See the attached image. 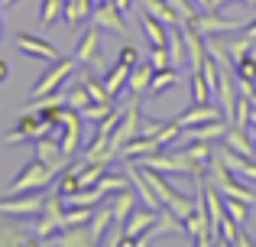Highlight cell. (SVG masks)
Here are the masks:
<instances>
[{"instance_id": "cell-1", "label": "cell", "mask_w": 256, "mask_h": 247, "mask_svg": "<svg viewBox=\"0 0 256 247\" xmlns=\"http://www.w3.org/2000/svg\"><path fill=\"white\" fill-rule=\"evenodd\" d=\"M56 176H58V172H52L46 163L30 159V163L23 166V172L13 179V185L6 189V195H20V192H39V189H46V185H52V179H56Z\"/></svg>"}, {"instance_id": "cell-2", "label": "cell", "mask_w": 256, "mask_h": 247, "mask_svg": "<svg viewBox=\"0 0 256 247\" xmlns=\"http://www.w3.org/2000/svg\"><path fill=\"white\" fill-rule=\"evenodd\" d=\"M140 121H143V114H140V101H136V95H133V101L126 104L120 124L114 127V133H110V150H107V153H110V159L120 156L124 143H130L133 137H140Z\"/></svg>"}, {"instance_id": "cell-3", "label": "cell", "mask_w": 256, "mask_h": 247, "mask_svg": "<svg viewBox=\"0 0 256 247\" xmlns=\"http://www.w3.org/2000/svg\"><path fill=\"white\" fill-rule=\"evenodd\" d=\"M75 65H78L75 59H56V62H52V69L46 72V75L39 78L36 85H32L30 101H36V98H46V95H52V91H58V88H62V82H68V78H72Z\"/></svg>"}, {"instance_id": "cell-4", "label": "cell", "mask_w": 256, "mask_h": 247, "mask_svg": "<svg viewBox=\"0 0 256 247\" xmlns=\"http://www.w3.org/2000/svg\"><path fill=\"white\" fill-rule=\"evenodd\" d=\"M58 127H62V137H58V143H62V153L72 159L78 150H82V127H84L82 111H75V108H62Z\"/></svg>"}, {"instance_id": "cell-5", "label": "cell", "mask_w": 256, "mask_h": 247, "mask_svg": "<svg viewBox=\"0 0 256 247\" xmlns=\"http://www.w3.org/2000/svg\"><path fill=\"white\" fill-rule=\"evenodd\" d=\"M46 205L42 192H20V195H6L0 198V215L10 218H26V215H39Z\"/></svg>"}, {"instance_id": "cell-6", "label": "cell", "mask_w": 256, "mask_h": 247, "mask_svg": "<svg viewBox=\"0 0 256 247\" xmlns=\"http://www.w3.org/2000/svg\"><path fill=\"white\" fill-rule=\"evenodd\" d=\"M192 30L201 33V36H218V33H227V36H230V33L244 30V23H240V20H224L220 10H201L198 17H194Z\"/></svg>"}, {"instance_id": "cell-7", "label": "cell", "mask_w": 256, "mask_h": 247, "mask_svg": "<svg viewBox=\"0 0 256 247\" xmlns=\"http://www.w3.org/2000/svg\"><path fill=\"white\" fill-rule=\"evenodd\" d=\"M91 23L98 26V30H107V33H114V36H124V33H126L124 10H117V4H114V0H100V4L94 7V13H91Z\"/></svg>"}, {"instance_id": "cell-8", "label": "cell", "mask_w": 256, "mask_h": 247, "mask_svg": "<svg viewBox=\"0 0 256 247\" xmlns=\"http://www.w3.org/2000/svg\"><path fill=\"white\" fill-rule=\"evenodd\" d=\"M75 62L78 65H91V69H100V65H104V59H100V30L94 23H91V30H84V36L78 39Z\"/></svg>"}, {"instance_id": "cell-9", "label": "cell", "mask_w": 256, "mask_h": 247, "mask_svg": "<svg viewBox=\"0 0 256 247\" xmlns=\"http://www.w3.org/2000/svg\"><path fill=\"white\" fill-rule=\"evenodd\" d=\"M49 133V124H42V117L36 114V111H30V114H23L20 117V124H16V130L13 133H6V143H26V140H32L36 143L39 137H46Z\"/></svg>"}, {"instance_id": "cell-10", "label": "cell", "mask_w": 256, "mask_h": 247, "mask_svg": "<svg viewBox=\"0 0 256 247\" xmlns=\"http://www.w3.org/2000/svg\"><path fill=\"white\" fill-rule=\"evenodd\" d=\"M36 159H39V163H46L52 172H62L65 163H68V156L62 153V143H58V137H52V133H46V137L36 140Z\"/></svg>"}, {"instance_id": "cell-11", "label": "cell", "mask_w": 256, "mask_h": 247, "mask_svg": "<svg viewBox=\"0 0 256 247\" xmlns=\"http://www.w3.org/2000/svg\"><path fill=\"white\" fill-rule=\"evenodd\" d=\"M16 46L26 52V56H32V59H46V62H56V59H62V56H58V49L49 43V39L32 36V33H16Z\"/></svg>"}, {"instance_id": "cell-12", "label": "cell", "mask_w": 256, "mask_h": 247, "mask_svg": "<svg viewBox=\"0 0 256 247\" xmlns=\"http://www.w3.org/2000/svg\"><path fill=\"white\" fill-rule=\"evenodd\" d=\"M126 176H130V185L136 189V195L143 198V205H146V208H152V211H159V208H162V202L156 198L152 185L146 182V176H143V169H140V163H136V159H126Z\"/></svg>"}, {"instance_id": "cell-13", "label": "cell", "mask_w": 256, "mask_h": 247, "mask_svg": "<svg viewBox=\"0 0 256 247\" xmlns=\"http://www.w3.org/2000/svg\"><path fill=\"white\" fill-rule=\"evenodd\" d=\"M156 215H159V211H152V208H146V211H130V218H126V224H124V241H120V244L133 247L140 234H146V231L152 228Z\"/></svg>"}, {"instance_id": "cell-14", "label": "cell", "mask_w": 256, "mask_h": 247, "mask_svg": "<svg viewBox=\"0 0 256 247\" xmlns=\"http://www.w3.org/2000/svg\"><path fill=\"white\" fill-rule=\"evenodd\" d=\"M227 124L224 117L220 121H204V124H194V127H188V130H182V137H188V140H204V143H214V140H224V133H227Z\"/></svg>"}, {"instance_id": "cell-15", "label": "cell", "mask_w": 256, "mask_h": 247, "mask_svg": "<svg viewBox=\"0 0 256 247\" xmlns=\"http://www.w3.org/2000/svg\"><path fill=\"white\" fill-rule=\"evenodd\" d=\"M46 244H56V247H91L94 237H91V231H88V224H75V228H62Z\"/></svg>"}, {"instance_id": "cell-16", "label": "cell", "mask_w": 256, "mask_h": 247, "mask_svg": "<svg viewBox=\"0 0 256 247\" xmlns=\"http://www.w3.org/2000/svg\"><path fill=\"white\" fill-rule=\"evenodd\" d=\"M220 108H214V104H194V108H188L185 114H178L175 121H178L182 130H188V127H194V124H204V121H220Z\"/></svg>"}, {"instance_id": "cell-17", "label": "cell", "mask_w": 256, "mask_h": 247, "mask_svg": "<svg viewBox=\"0 0 256 247\" xmlns=\"http://www.w3.org/2000/svg\"><path fill=\"white\" fill-rule=\"evenodd\" d=\"M224 146L230 153H240V156H250L256 159V150H253V137H250V130H240V127H227V133H224Z\"/></svg>"}, {"instance_id": "cell-18", "label": "cell", "mask_w": 256, "mask_h": 247, "mask_svg": "<svg viewBox=\"0 0 256 247\" xmlns=\"http://www.w3.org/2000/svg\"><path fill=\"white\" fill-rule=\"evenodd\" d=\"M152 62L150 59H140L136 65L130 69V82H126V88H130V95H143V91H150V82H152Z\"/></svg>"}, {"instance_id": "cell-19", "label": "cell", "mask_w": 256, "mask_h": 247, "mask_svg": "<svg viewBox=\"0 0 256 247\" xmlns=\"http://www.w3.org/2000/svg\"><path fill=\"white\" fill-rule=\"evenodd\" d=\"M162 146H159V140L156 137H133L130 143H124V150H120V156L124 159H140V156H150V153H159Z\"/></svg>"}, {"instance_id": "cell-20", "label": "cell", "mask_w": 256, "mask_h": 247, "mask_svg": "<svg viewBox=\"0 0 256 247\" xmlns=\"http://www.w3.org/2000/svg\"><path fill=\"white\" fill-rule=\"evenodd\" d=\"M91 13H94V4L91 0H65V23L72 26V30H78V26L84 23V20H91Z\"/></svg>"}, {"instance_id": "cell-21", "label": "cell", "mask_w": 256, "mask_h": 247, "mask_svg": "<svg viewBox=\"0 0 256 247\" xmlns=\"http://www.w3.org/2000/svg\"><path fill=\"white\" fill-rule=\"evenodd\" d=\"M140 23H143V33H146V39H150L152 46H166V43H169V26H166L162 20H156L152 13H146V10H143Z\"/></svg>"}, {"instance_id": "cell-22", "label": "cell", "mask_w": 256, "mask_h": 247, "mask_svg": "<svg viewBox=\"0 0 256 247\" xmlns=\"http://www.w3.org/2000/svg\"><path fill=\"white\" fill-rule=\"evenodd\" d=\"M126 82H130V65H126V62H117V65H114V69L104 75V88H107V95L117 98L120 91L126 88Z\"/></svg>"}, {"instance_id": "cell-23", "label": "cell", "mask_w": 256, "mask_h": 247, "mask_svg": "<svg viewBox=\"0 0 256 247\" xmlns=\"http://www.w3.org/2000/svg\"><path fill=\"white\" fill-rule=\"evenodd\" d=\"M169 56H172V65L178 69V65L188 62V52H185V33H182V23H172L169 26Z\"/></svg>"}, {"instance_id": "cell-24", "label": "cell", "mask_w": 256, "mask_h": 247, "mask_svg": "<svg viewBox=\"0 0 256 247\" xmlns=\"http://www.w3.org/2000/svg\"><path fill=\"white\" fill-rule=\"evenodd\" d=\"M32 247V244H39L36 241V234L32 231H26V228H10V224H4L0 228V247Z\"/></svg>"}, {"instance_id": "cell-25", "label": "cell", "mask_w": 256, "mask_h": 247, "mask_svg": "<svg viewBox=\"0 0 256 247\" xmlns=\"http://www.w3.org/2000/svg\"><path fill=\"white\" fill-rule=\"evenodd\" d=\"M172 85H178V69H175V65L156 69L152 72V82H150V95H162V91L172 88Z\"/></svg>"}, {"instance_id": "cell-26", "label": "cell", "mask_w": 256, "mask_h": 247, "mask_svg": "<svg viewBox=\"0 0 256 247\" xmlns=\"http://www.w3.org/2000/svg\"><path fill=\"white\" fill-rule=\"evenodd\" d=\"M110 221H114V208H98V211L91 215V221H88V231H91L94 244L104 241V234H107V228H110Z\"/></svg>"}, {"instance_id": "cell-27", "label": "cell", "mask_w": 256, "mask_h": 247, "mask_svg": "<svg viewBox=\"0 0 256 247\" xmlns=\"http://www.w3.org/2000/svg\"><path fill=\"white\" fill-rule=\"evenodd\" d=\"M220 205H224V211L240 224V228H246V221H250V202H240V198L220 195Z\"/></svg>"}, {"instance_id": "cell-28", "label": "cell", "mask_w": 256, "mask_h": 247, "mask_svg": "<svg viewBox=\"0 0 256 247\" xmlns=\"http://www.w3.org/2000/svg\"><path fill=\"white\" fill-rule=\"evenodd\" d=\"M78 189H82V179H78V166H72V169H65L62 176H58L56 192H58L62 198H68V195H75Z\"/></svg>"}, {"instance_id": "cell-29", "label": "cell", "mask_w": 256, "mask_h": 247, "mask_svg": "<svg viewBox=\"0 0 256 247\" xmlns=\"http://www.w3.org/2000/svg\"><path fill=\"white\" fill-rule=\"evenodd\" d=\"M82 85L88 88V95H91V101H98V104H110V101H114V98L107 95V88H104V78L82 75Z\"/></svg>"}, {"instance_id": "cell-30", "label": "cell", "mask_w": 256, "mask_h": 247, "mask_svg": "<svg viewBox=\"0 0 256 247\" xmlns=\"http://www.w3.org/2000/svg\"><path fill=\"white\" fill-rule=\"evenodd\" d=\"M65 13V0H42L39 7V26H52Z\"/></svg>"}, {"instance_id": "cell-31", "label": "cell", "mask_w": 256, "mask_h": 247, "mask_svg": "<svg viewBox=\"0 0 256 247\" xmlns=\"http://www.w3.org/2000/svg\"><path fill=\"white\" fill-rule=\"evenodd\" d=\"M169 7L175 10V17H178V23H185V26H192L194 23V17H198V7H194V0H169Z\"/></svg>"}, {"instance_id": "cell-32", "label": "cell", "mask_w": 256, "mask_h": 247, "mask_svg": "<svg viewBox=\"0 0 256 247\" xmlns=\"http://www.w3.org/2000/svg\"><path fill=\"white\" fill-rule=\"evenodd\" d=\"M88 104H91V95H88V88L82 82L75 85V88H68L65 91V108H75V111H84Z\"/></svg>"}, {"instance_id": "cell-33", "label": "cell", "mask_w": 256, "mask_h": 247, "mask_svg": "<svg viewBox=\"0 0 256 247\" xmlns=\"http://www.w3.org/2000/svg\"><path fill=\"white\" fill-rule=\"evenodd\" d=\"M234 69H237V75L244 78V82H256V56H253V49L244 52V56L234 62Z\"/></svg>"}, {"instance_id": "cell-34", "label": "cell", "mask_w": 256, "mask_h": 247, "mask_svg": "<svg viewBox=\"0 0 256 247\" xmlns=\"http://www.w3.org/2000/svg\"><path fill=\"white\" fill-rule=\"evenodd\" d=\"M208 98H211V85L204 82L201 72H192V101L194 104H204Z\"/></svg>"}, {"instance_id": "cell-35", "label": "cell", "mask_w": 256, "mask_h": 247, "mask_svg": "<svg viewBox=\"0 0 256 247\" xmlns=\"http://www.w3.org/2000/svg\"><path fill=\"white\" fill-rule=\"evenodd\" d=\"M110 111H114V101H110V104H98V101H91V104H88V108L82 111V117H84V121H91V124H100L107 114H110Z\"/></svg>"}, {"instance_id": "cell-36", "label": "cell", "mask_w": 256, "mask_h": 247, "mask_svg": "<svg viewBox=\"0 0 256 247\" xmlns=\"http://www.w3.org/2000/svg\"><path fill=\"white\" fill-rule=\"evenodd\" d=\"M150 62H152V69H166V65H172L169 46H152V49H150Z\"/></svg>"}, {"instance_id": "cell-37", "label": "cell", "mask_w": 256, "mask_h": 247, "mask_svg": "<svg viewBox=\"0 0 256 247\" xmlns=\"http://www.w3.org/2000/svg\"><path fill=\"white\" fill-rule=\"evenodd\" d=\"M162 127H166V121H150V117H143V121H140V133H143V137H156Z\"/></svg>"}, {"instance_id": "cell-38", "label": "cell", "mask_w": 256, "mask_h": 247, "mask_svg": "<svg viewBox=\"0 0 256 247\" xmlns=\"http://www.w3.org/2000/svg\"><path fill=\"white\" fill-rule=\"evenodd\" d=\"M117 62H126V65L133 69V65L140 62V49H136V46H124V49H120V59H117Z\"/></svg>"}, {"instance_id": "cell-39", "label": "cell", "mask_w": 256, "mask_h": 247, "mask_svg": "<svg viewBox=\"0 0 256 247\" xmlns=\"http://www.w3.org/2000/svg\"><path fill=\"white\" fill-rule=\"evenodd\" d=\"M244 36L256 43V20H250V23H244Z\"/></svg>"}, {"instance_id": "cell-40", "label": "cell", "mask_w": 256, "mask_h": 247, "mask_svg": "<svg viewBox=\"0 0 256 247\" xmlns=\"http://www.w3.org/2000/svg\"><path fill=\"white\" fill-rule=\"evenodd\" d=\"M10 78V65H6V59H0V85Z\"/></svg>"}, {"instance_id": "cell-41", "label": "cell", "mask_w": 256, "mask_h": 247, "mask_svg": "<svg viewBox=\"0 0 256 247\" xmlns=\"http://www.w3.org/2000/svg\"><path fill=\"white\" fill-rule=\"evenodd\" d=\"M114 4H117V10H124V13H126V10L133 7V0H114Z\"/></svg>"}, {"instance_id": "cell-42", "label": "cell", "mask_w": 256, "mask_h": 247, "mask_svg": "<svg viewBox=\"0 0 256 247\" xmlns=\"http://www.w3.org/2000/svg\"><path fill=\"white\" fill-rule=\"evenodd\" d=\"M194 7L198 10H211V0H194Z\"/></svg>"}, {"instance_id": "cell-43", "label": "cell", "mask_w": 256, "mask_h": 247, "mask_svg": "<svg viewBox=\"0 0 256 247\" xmlns=\"http://www.w3.org/2000/svg\"><path fill=\"white\" fill-rule=\"evenodd\" d=\"M13 4H16V0H0V10H10Z\"/></svg>"}, {"instance_id": "cell-44", "label": "cell", "mask_w": 256, "mask_h": 247, "mask_svg": "<svg viewBox=\"0 0 256 247\" xmlns=\"http://www.w3.org/2000/svg\"><path fill=\"white\" fill-rule=\"evenodd\" d=\"M224 4H227V0H211V10H220Z\"/></svg>"}, {"instance_id": "cell-45", "label": "cell", "mask_w": 256, "mask_h": 247, "mask_svg": "<svg viewBox=\"0 0 256 247\" xmlns=\"http://www.w3.org/2000/svg\"><path fill=\"white\" fill-rule=\"evenodd\" d=\"M240 4H246V7H256V0H240Z\"/></svg>"}, {"instance_id": "cell-46", "label": "cell", "mask_w": 256, "mask_h": 247, "mask_svg": "<svg viewBox=\"0 0 256 247\" xmlns=\"http://www.w3.org/2000/svg\"><path fill=\"white\" fill-rule=\"evenodd\" d=\"M250 137H253V150H256V133H250Z\"/></svg>"}, {"instance_id": "cell-47", "label": "cell", "mask_w": 256, "mask_h": 247, "mask_svg": "<svg viewBox=\"0 0 256 247\" xmlns=\"http://www.w3.org/2000/svg\"><path fill=\"white\" fill-rule=\"evenodd\" d=\"M0 30H4V17H0Z\"/></svg>"}, {"instance_id": "cell-48", "label": "cell", "mask_w": 256, "mask_h": 247, "mask_svg": "<svg viewBox=\"0 0 256 247\" xmlns=\"http://www.w3.org/2000/svg\"><path fill=\"white\" fill-rule=\"evenodd\" d=\"M91 4H94V7H98V4H100V0H91Z\"/></svg>"}]
</instances>
